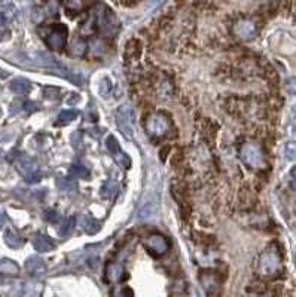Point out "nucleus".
<instances>
[{
    "label": "nucleus",
    "instance_id": "obj_1",
    "mask_svg": "<svg viewBox=\"0 0 296 297\" xmlns=\"http://www.w3.org/2000/svg\"><path fill=\"white\" fill-rule=\"evenodd\" d=\"M256 272L263 279H275L283 272V262L280 250L275 244H271L258 259Z\"/></svg>",
    "mask_w": 296,
    "mask_h": 297
},
{
    "label": "nucleus",
    "instance_id": "obj_2",
    "mask_svg": "<svg viewBox=\"0 0 296 297\" xmlns=\"http://www.w3.org/2000/svg\"><path fill=\"white\" fill-rule=\"evenodd\" d=\"M241 161L252 169H263L266 166V159L261 144L256 141H247L240 149Z\"/></svg>",
    "mask_w": 296,
    "mask_h": 297
},
{
    "label": "nucleus",
    "instance_id": "obj_3",
    "mask_svg": "<svg viewBox=\"0 0 296 297\" xmlns=\"http://www.w3.org/2000/svg\"><path fill=\"white\" fill-rule=\"evenodd\" d=\"M15 168L17 171L23 175V178L27 181V183H37L42 177V171L37 165V162L32 159L30 156L27 155H20L17 159H15Z\"/></svg>",
    "mask_w": 296,
    "mask_h": 297
},
{
    "label": "nucleus",
    "instance_id": "obj_4",
    "mask_svg": "<svg viewBox=\"0 0 296 297\" xmlns=\"http://www.w3.org/2000/svg\"><path fill=\"white\" fill-rule=\"evenodd\" d=\"M94 20L97 21L96 24L99 26L100 32L104 34V36H113V34H116L118 29H119L118 18H116L115 14H113L109 8H106V6H101V8H100Z\"/></svg>",
    "mask_w": 296,
    "mask_h": 297
},
{
    "label": "nucleus",
    "instance_id": "obj_5",
    "mask_svg": "<svg viewBox=\"0 0 296 297\" xmlns=\"http://www.w3.org/2000/svg\"><path fill=\"white\" fill-rule=\"evenodd\" d=\"M146 130H147L151 137L160 138V137H165L168 132L171 131L173 125H171V121L165 115L154 113L146 121Z\"/></svg>",
    "mask_w": 296,
    "mask_h": 297
},
{
    "label": "nucleus",
    "instance_id": "obj_6",
    "mask_svg": "<svg viewBox=\"0 0 296 297\" xmlns=\"http://www.w3.org/2000/svg\"><path fill=\"white\" fill-rule=\"evenodd\" d=\"M67 36L68 29L64 24H55L49 27L45 33V43L52 49V51H63L67 45Z\"/></svg>",
    "mask_w": 296,
    "mask_h": 297
},
{
    "label": "nucleus",
    "instance_id": "obj_7",
    "mask_svg": "<svg viewBox=\"0 0 296 297\" xmlns=\"http://www.w3.org/2000/svg\"><path fill=\"white\" fill-rule=\"evenodd\" d=\"M134 118L135 113L132 110L131 106H121L116 113H115V121L116 125L119 128V131L122 132L127 138H132V131H134Z\"/></svg>",
    "mask_w": 296,
    "mask_h": 297
},
{
    "label": "nucleus",
    "instance_id": "obj_8",
    "mask_svg": "<svg viewBox=\"0 0 296 297\" xmlns=\"http://www.w3.org/2000/svg\"><path fill=\"white\" fill-rule=\"evenodd\" d=\"M144 247L154 257H161V256L168 253L170 241L165 238L164 235L155 233V235H151L144 239Z\"/></svg>",
    "mask_w": 296,
    "mask_h": 297
},
{
    "label": "nucleus",
    "instance_id": "obj_9",
    "mask_svg": "<svg viewBox=\"0 0 296 297\" xmlns=\"http://www.w3.org/2000/svg\"><path fill=\"white\" fill-rule=\"evenodd\" d=\"M234 34L241 40H252L258 34V26L252 20H238L234 24Z\"/></svg>",
    "mask_w": 296,
    "mask_h": 297
},
{
    "label": "nucleus",
    "instance_id": "obj_10",
    "mask_svg": "<svg viewBox=\"0 0 296 297\" xmlns=\"http://www.w3.org/2000/svg\"><path fill=\"white\" fill-rule=\"evenodd\" d=\"M125 278V269L121 263H116V262H110V263L106 266V270H104V279L106 282L109 284H115V282H119Z\"/></svg>",
    "mask_w": 296,
    "mask_h": 297
},
{
    "label": "nucleus",
    "instance_id": "obj_11",
    "mask_svg": "<svg viewBox=\"0 0 296 297\" xmlns=\"http://www.w3.org/2000/svg\"><path fill=\"white\" fill-rule=\"evenodd\" d=\"M33 247L39 253H48L55 248V244L49 236H46L43 233H37L33 238Z\"/></svg>",
    "mask_w": 296,
    "mask_h": 297
},
{
    "label": "nucleus",
    "instance_id": "obj_12",
    "mask_svg": "<svg viewBox=\"0 0 296 297\" xmlns=\"http://www.w3.org/2000/svg\"><path fill=\"white\" fill-rule=\"evenodd\" d=\"M79 226L82 228V231L88 233V235H96L100 231V228H101L99 220H96L94 217L87 216V214L79 216Z\"/></svg>",
    "mask_w": 296,
    "mask_h": 297
},
{
    "label": "nucleus",
    "instance_id": "obj_13",
    "mask_svg": "<svg viewBox=\"0 0 296 297\" xmlns=\"http://www.w3.org/2000/svg\"><path fill=\"white\" fill-rule=\"evenodd\" d=\"M9 88H11V91H12L14 94L27 95V94L32 91V83H30L27 79H24V77H17V79H14V80L11 82Z\"/></svg>",
    "mask_w": 296,
    "mask_h": 297
},
{
    "label": "nucleus",
    "instance_id": "obj_14",
    "mask_svg": "<svg viewBox=\"0 0 296 297\" xmlns=\"http://www.w3.org/2000/svg\"><path fill=\"white\" fill-rule=\"evenodd\" d=\"M87 46L88 45H87V42L84 39L76 37L68 46V55L75 57V58H81V57H84L87 54Z\"/></svg>",
    "mask_w": 296,
    "mask_h": 297
},
{
    "label": "nucleus",
    "instance_id": "obj_15",
    "mask_svg": "<svg viewBox=\"0 0 296 297\" xmlns=\"http://www.w3.org/2000/svg\"><path fill=\"white\" fill-rule=\"evenodd\" d=\"M3 238H5V242H6V245H8L9 248L17 250V248H20V247L24 245V239H23L17 232L12 231V229H6Z\"/></svg>",
    "mask_w": 296,
    "mask_h": 297
},
{
    "label": "nucleus",
    "instance_id": "obj_16",
    "mask_svg": "<svg viewBox=\"0 0 296 297\" xmlns=\"http://www.w3.org/2000/svg\"><path fill=\"white\" fill-rule=\"evenodd\" d=\"M26 269H27V272H29L30 275L37 276V275H42V273L45 272L46 266H45L42 259H39V257H30V259L26 262Z\"/></svg>",
    "mask_w": 296,
    "mask_h": 297
},
{
    "label": "nucleus",
    "instance_id": "obj_17",
    "mask_svg": "<svg viewBox=\"0 0 296 297\" xmlns=\"http://www.w3.org/2000/svg\"><path fill=\"white\" fill-rule=\"evenodd\" d=\"M0 273L8 275V276H17L20 273V267L17 266V263H14L12 260H2L0 262Z\"/></svg>",
    "mask_w": 296,
    "mask_h": 297
},
{
    "label": "nucleus",
    "instance_id": "obj_18",
    "mask_svg": "<svg viewBox=\"0 0 296 297\" xmlns=\"http://www.w3.org/2000/svg\"><path fill=\"white\" fill-rule=\"evenodd\" d=\"M75 223H76V219H75V217H68L67 220H64V222L60 225V228H58V235L63 236V238L68 236V235L73 232V229H75Z\"/></svg>",
    "mask_w": 296,
    "mask_h": 297
},
{
    "label": "nucleus",
    "instance_id": "obj_19",
    "mask_svg": "<svg viewBox=\"0 0 296 297\" xmlns=\"http://www.w3.org/2000/svg\"><path fill=\"white\" fill-rule=\"evenodd\" d=\"M70 175L76 177V178H88L90 177V169L87 166L81 165V164H75L70 166Z\"/></svg>",
    "mask_w": 296,
    "mask_h": 297
},
{
    "label": "nucleus",
    "instance_id": "obj_20",
    "mask_svg": "<svg viewBox=\"0 0 296 297\" xmlns=\"http://www.w3.org/2000/svg\"><path fill=\"white\" fill-rule=\"evenodd\" d=\"M78 116V112L75 110H64L58 115V119H57V125H66V124H70L76 119Z\"/></svg>",
    "mask_w": 296,
    "mask_h": 297
},
{
    "label": "nucleus",
    "instance_id": "obj_21",
    "mask_svg": "<svg viewBox=\"0 0 296 297\" xmlns=\"http://www.w3.org/2000/svg\"><path fill=\"white\" fill-rule=\"evenodd\" d=\"M106 147H107V150H109L113 156H116L118 153L122 152V150H121V146H119V141L116 140L115 135H109V137H107V140H106Z\"/></svg>",
    "mask_w": 296,
    "mask_h": 297
},
{
    "label": "nucleus",
    "instance_id": "obj_22",
    "mask_svg": "<svg viewBox=\"0 0 296 297\" xmlns=\"http://www.w3.org/2000/svg\"><path fill=\"white\" fill-rule=\"evenodd\" d=\"M116 192H118V187L113 181H109L103 186V190H101V195L104 198H115L116 196Z\"/></svg>",
    "mask_w": 296,
    "mask_h": 297
},
{
    "label": "nucleus",
    "instance_id": "obj_23",
    "mask_svg": "<svg viewBox=\"0 0 296 297\" xmlns=\"http://www.w3.org/2000/svg\"><path fill=\"white\" fill-rule=\"evenodd\" d=\"M284 152H286V158L289 161H296V141H289L286 144Z\"/></svg>",
    "mask_w": 296,
    "mask_h": 297
},
{
    "label": "nucleus",
    "instance_id": "obj_24",
    "mask_svg": "<svg viewBox=\"0 0 296 297\" xmlns=\"http://www.w3.org/2000/svg\"><path fill=\"white\" fill-rule=\"evenodd\" d=\"M115 161L119 164V165L122 166V168H130L131 165V161H130V158L124 153V152H121V153H118L116 156H115Z\"/></svg>",
    "mask_w": 296,
    "mask_h": 297
},
{
    "label": "nucleus",
    "instance_id": "obj_25",
    "mask_svg": "<svg viewBox=\"0 0 296 297\" xmlns=\"http://www.w3.org/2000/svg\"><path fill=\"white\" fill-rule=\"evenodd\" d=\"M113 297H134V293L130 287H118L113 291Z\"/></svg>",
    "mask_w": 296,
    "mask_h": 297
},
{
    "label": "nucleus",
    "instance_id": "obj_26",
    "mask_svg": "<svg viewBox=\"0 0 296 297\" xmlns=\"http://www.w3.org/2000/svg\"><path fill=\"white\" fill-rule=\"evenodd\" d=\"M284 88H286L287 94H290V95H296V77H290V79H287V80H286V83H284Z\"/></svg>",
    "mask_w": 296,
    "mask_h": 297
},
{
    "label": "nucleus",
    "instance_id": "obj_27",
    "mask_svg": "<svg viewBox=\"0 0 296 297\" xmlns=\"http://www.w3.org/2000/svg\"><path fill=\"white\" fill-rule=\"evenodd\" d=\"M45 219H46L48 222H51V223H57V222L60 220V216H58V213L54 211V210H46V211H45Z\"/></svg>",
    "mask_w": 296,
    "mask_h": 297
},
{
    "label": "nucleus",
    "instance_id": "obj_28",
    "mask_svg": "<svg viewBox=\"0 0 296 297\" xmlns=\"http://www.w3.org/2000/svg\"><path fill=\"white\" fill-rule=\"evenodd\" d=\"M64 5H66L67 8H75L73 11H81L82 8L88 6L90 3L88 2H66Z\"/></svg>",
    "mask_w": 296,
    "mask_h": 297
},
{
    "label": "nucleus",
    "instance_id": "obj_29",
    "mask_svg": "<svg viewBox=\"0 0 296 297\" xmlns=\"http://www.w3.org/2000/svg\"><path fill=\"white\" fill-rule=\"evenodd\" d=\"M289 184H290V189L296 192V165L290 169V181H289Z\"/></svg>",
    "mask_w": 296,
    "mask_h": 297
},
{
    "label": "nucleus",
    "instance_id": "obj_30",
    "mask_svg": "<svg viewBox=\"0 0 296 297\" xmlns=\"http://www.w3.org/2000/svg\"><path fill=\"white\" fill-rule=\"evenodd\" d=\"M3 222H5V219H3V214L0 213V229H2V226H3Z\"/></svg>",
    "mask_w": 296,
    "mask_h": 297
},
{
    "label": "nucleus",
    "instance_id": "obj_31",
    "mask_svg": "<svg viewBox=\"0 0 296 297\" xmlns=\"http://www.w3.org/2000/svg\"><path fill=\"white\" fill-rule=\"evenodd\" d=\"M5 76H6V73H3V71L0 70V77H5Z\"/></svg>",
    "mask_w": 296,
    "mask_h": 297
},
{
    "label": "nucleus",
    "instance_id": "obj_32",
    "mask_svg": "<svg viewBox=\"0 0 296 297\" xmlns=\"http://www.w3.org/2000/svg\"><path fill=\"white\" fill-rule=\"evenodd\" d=\"M253 297H262V296H253Z\"/></svg>",
    "mask_w": 296,
    "mask_h": 297
}]
</instances>
